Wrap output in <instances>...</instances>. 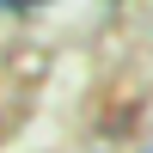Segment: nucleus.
Masks as SVG:
<instances>
[{
	"instance_id": "2",
	"label": "nucleus",
	"mask_w": 153,
	"mask_h": 153,
	"mask_svg": "<svg viewBox=\"0 0 153 153\" xmlns=\"http://www.w3.org/2000/svg\"><path fill=\"white\" fill-rule=\"evenodd\" d=\"M147 153H153V147H147Z\"/></svg>"
},
{
	"instance_id": "1",
	"label": "nucleus",
	"mask_w": 153,
	"mask_h": 153,
	"mask_svg": "<svg viewBox=\"0 0 153 153\" xmlns=\"http://www.w3.org/2000/svg\"><path fill=\"white\" fill-rule=\"evenodd\" d=\"M6 12H31V6H43V0H0Z\"/></svg>"
}]
</instances>
